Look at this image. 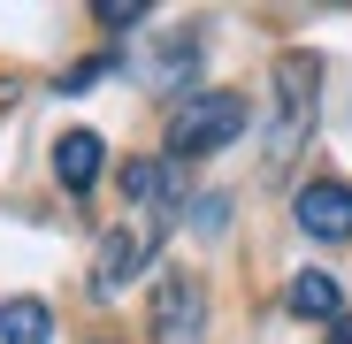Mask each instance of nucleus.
<instances>
[{
    "label": "nucleus",
    "mask_w": 352,
    "mask_h": 344,
    "mask_svg": "<svg viewBox=\"0 0 352 344\" xmlns=\"http://www.w3.org/2000/svg\"><path fill=\"white\" fill-rule=\"evenodd\" d=\"M314 115H322V62L299 46V54H283L276 77H268V123H261V168L268 176H283V168L307 153Z\"/></svg>",
    "instance_id": "1"
},
{
    "label": "nucleus",
    "mask_w": 352,
    "mask_h": 344,
    "mask_svg": "<svg viewBox=\"0 0 352 344\" xmlns=\"http://www.w3.org/2000/svg\"><path fill=\"white\" fill-rule=\"evenodd\" d=\"M230 138H245V100L238 92H192L168 115V161H207Z\"/></svg>",
    "instance_id": "2"
},
{
    "label": "nucleus",
    "mask_w": 352,
    "mask_h": 344,
    "mask_svg": "<svg viewBox=\"0 0 352 344\" xmlns=\"http://www.w3.org/2000/svg\"><path fill=\"white\" fill-rule=\"evenodd\" d=\"M161 253V229H153V214H138V222H115L107 238H100V253H92V299H123V283H138V268Z\"/></svg>",
    "instance_id": "3"
},
{
    "label": "nucleus",
    "mask_w": 352,
    "mask_h": 344,
    "mask_svg": "<svg viewBox=\"0 0 352 344\" xmlns=\"http://www.w3.org/2000/svg\"><path fill=\"white\" fill-rule=\"evenodd\" d=\"M153 344H207V283L184 275V268H168L153 283Z\"/></svg>",
    "instance_id": "4"
},
{
    "label": "nucleus",
    "mask_w": 352,
    "mask_h": 344,
    "mask_svg": "<svg viewBox=\"0 0 352 344\" xmlns=\"http://www.w3.org/2000/svg\"><path fill=\"white\" fill-rule=\"evenodd\" d=\"M131 69H138V84H146L153 100H192L184 84L199 77V38H192V31L153 38V46H138V54H131Z\"/></svg>",
    "instance_id": "5"
},
{
    "label": "nucleus",
    "mask_w": 352,
    "mask_h": 344,
    "mask_svg": "<svg viewBox=\"0 0 352 344\" xmlns=\"http://www.w3.org/2000/svg\"><path fill=\"white\" fill-rule=\"evenodd\" d=\"M291 222H299L314 245H344L352 238V184H337V176L299 184V192H291Z\"/></svg>",
    "instance_id": "6"
},
{
    "label": "nucleus",
    "mask_w": 352,
    "mask_h": 344,
    "mask_svg": "<svg viewBox=\"0 0 352 344\" xmlns=\"http://www.w3.org/2000/svg\"><path fill=\"white\" fill-rule=\"evenodd\" d=\"M100 168H107V138L100 130H62V138H54V176H62L69 199H85L100 184Z\"/></svg>",
    "instance_id": "7"
},
{
    "label": "nucleus",
    "mask_w": 352,
    "mask_h": 344,
    "mask_svg": "<svg viewBox=\"0 0 352 344\" xmlns=\"http://www.w3.org/2000/svg\"><path fill=\"white\" fill-rule=\"evenodd\" d=\"M123 192L138 199V207H184L192 199V184H184V168H176V161H123Z\"/></svg>",
    "instance_id": "8"
},
{
    "label": "nucleus",
    "mask_w": 352,
    "mask_h": 344,
    "mask_svg": "<svg viewBox=\"0 0 352 344\" xmlns=\"http://www.w3.org/2000/svg\"><path fill=\"white\" fill-rule=\"evenodd\" d=\"M283 306L299 314V321H322V329L344 321V291H337L322 268H299V275H291V283H283Z\"/></svg>",
    "instance_id": "9"
},
{
    "label": "nucleus",
    "mask_w": 352,
    "mask_h": 344,
    "mask_svg": "<svg viewBox=\"0 0 352 344\" xmlns=\"http://www.w3.org/2000/svg\"><path fill=\"white\" fill-rule=\"evenodd\" d=\"M0 344H54V314L38 299H8L0 306Z\"/></svg>",
    "instance_id": "10"
},
{
    "label": "nucleus",
    "mask_w": 352,
    "mask_h": 344,
    "mask_svg": "<svg viewBox=\"0 0 352 344\" xmlns=\"http://www.w3.org/2000/svg\"><path fill=\"white\" fill-rule=\"evenodd\" d=\"M92 16H100L107 31H138L153 8H146V0H92Z\"/></svg>",
    "instance_id": "11"
},
{
    "label": "nucleus",
    "mask_w": 352,
    "mask_h": 344,
    "mask_svg": "<svg viewBox=\"0 0 352 344\" xmlns=\"http://www.w3.org/2000/svg\"><path fill=\"white\" fill-rule=\"evenodd\" d=\"M107 69H123V46H115V54H92V62H77V69L62 77V92H85V84H100Z\"/></svg>",
    "instance_id": "12"
},
{
    "label": "nucleus",
    "mask_w": 352,
    "mask_h": 344,
    "mask_svg": "<svg viewBox=\"0 0 352 344\" xmlns=\"http://www.w3.org/2000/svg\"><path fill=\"white\" fill-rule=\"evenodd\" d=\"M192 222H199V238H214V229L230 222V207H222V199H199V207H192Z\"/></svg>",
    "instance_id": "13"
},
{
    "label": "nucleus",
    "mask_w": 352,
    "mask_h": 344,
    "mask_svg": "<svg viewBox=\"0 0 352 344\" xmlns=\"http://www.w3.org/2000/svg\"><path fill=\"white\" fill-rule=\"evenodd\" d=\"M322 344H352V314H344V321H337V329H329Z\"/></svg>",
    "instance_id": "14"
},
{
    "label": "nucleus",
    "mask_w": 352,
    "mask_h": 344,
    "mask_svg": "<svg viewBox=\"0 0 352 344\" xmlns=\"http://www.w3.org/2000/svg\"><path fill=\"white\" fill-rule=\"evenodd\" d=\"M8 107H16V84H8V77H0V115H8Z\"/></svg>",
    "instance_id": "15"
}]
</instances>
